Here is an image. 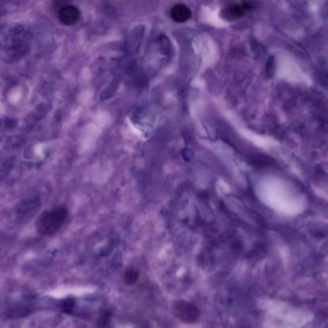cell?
<instances>
[{
    "instance_id": "277c9868",
    "label": "cell",
    "mask_w": 328,
    "mask_h": 328,
    "mask_svg": "<svg viewBox=\"0 0 328 328\" xmlns=\"http://www.w3.org/2000/svg\"><path fill=\"white\" fill-rule=\"evenodd\" d=\"M58 17L62 23L72 25L80 19V11L73 5H66L60 9Z\"/></svg>"
},
{
    "instance_id": "ba28073f",
    "label": "cell",
    "mask_w": 328,
    "mask_h": 328,
    "mask_svg": "<svg viewBox=\"0 0 328 328\" xmlns=\"http://www.w3.org/2000/svg\"><path fill=\"white\" fill-rule=\"evenodd\" d=\"M110 319H111V316L109 313H105L101 318H99V326L100 327H106L108 326V324L110 323Z\"/></svg>"
},
{
    "instance_id": "8992f818",
    "label": "cell",
    "mask_w": 328,
    "mask_h": 328,
    "mask_svg": "<svg viewBox=\"0 0 328 328\" xmlns=\"http://www.w3.org/2000/svg\"><path fill=\"white\" fill-rule=\"evenodd\" d=\"M139 279V271L133 268H130L124 272L123 281L127 285H133Z\"/></svg>"
},
{
    "instance_id": "6da1fadb",
    "label": "cell",
    "mask_w": 328,
    "mask_h": 328,
    "mask_svg": "<svg viewBox=\"0 0 328 328\" xmlns=\"http://www.w3.org/2000/svg\"><path fill=\"white\" fill-rule=\"evenodd\" d=\"M68 212L64 207H58L44 213L38 222L39 233L43 235H54L66 222Z\"/></svg>"
},
{
    "instance_id": "5b68a950",
    "label": "cell",
    "mask_w": 328,
    "mask_h": 328,
    "mask_svg": "<svg viewBox=\"0 0 328 328\" xmlns=\"http://www.w3.org/2000/svg\"><path fill=\"white\" fill-rule=\"evenodd\" d=\"M170 16L175 22L182 23L188 21L191 18L192 13L188 8V6L180 3V4H176L175 6L172 7V9L170 11Z\"/></svg>"
},
{
    "instance_id": "3957f363",
    "label": "cell",
    "mask_w": 328,
    "mask_h": 328,
    "mask_svg": "<svg viewBox=\"0 0 328 328\" xmlns=\"http://www.w3.org/2000/svg\"><path fill=\"white\" fill-rule=\"evenodd\" d=\"M255 8L253 2H235L225 5L221 11V17L225 20L233 21L248 15Z\"/></svg>"
},
{
    "instance_id": "52a82bcc",
    "label": "cell",
    "mask_w": 328,
    "mask_h": 328,
    "mask_svg": "<svg viewBox=\"0 0 328 328\" xmlns=\"http://www.w3.org/2000/svg\"><path fill=\"white\" fill-rule=\"evenodd\" d=\"M62 307H63V310H64L65 312H67V313L73 311V309L75 307V301H74V299H66V300L63 302Z\"/></svg>"
},
{
    "instance_id": "7a4b0ae2",
    "label": "cell",
    "mask_w": 328,
    "mask_h": 328,
    "mask_svg": "<svg viewBox=\"0 0 328 328\" xmlns=\"http://www.w3.org/2000/svg\"><path fill=\"white\" fill-rule=\"evenodd\" d=\"M174 316L183 323H194L201 316V311L197 305L188 300H177L172 306Z\"/></svg>"
}]
</instances>
